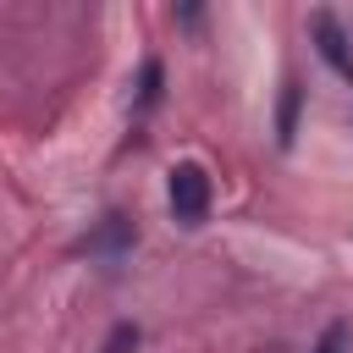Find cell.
<instances>
[{
	"label": "cell",
	"mask_w": 353,
	"mask_h": 353,
	"mask_svg": "<svg viewBox=\"0 0 353 353\" xmlns=\"http://www.w3.org/2000/svg\"><path fill=\"white\" fill-rule=\"evenodd\" d=\"M309 39H314V50H320V61L353 88V44H347V33H342V22L331 17V11H314L309 17Z\"/></svg>",
	"instance_id": "cell-2"
},
{
	"label": "cell",
	"mask_w": 353,
	"mask_h": 353,
	"mask_svg": "<svg viewBox=\"0 0 353 353\" xmlns=\"http://www.w3.org/2000/svg\"><path fill=\"white\" fill-rule=\"evenodd\" d=\"M138 342H143V331H138L132 320H116V325L105 331V342H99V353H138Z\"/></svg>",
	"instance_id": "cell-6"
},
{
	"label": "cell",
	"mask_w": 353,
	"mask_h": 353,
	"mask_svg": "<svg viewBox=\"0 0 353 353\" xmlns=\"http://www.w3.org/2000/svg\"><path fill=\"white\" fill-rule=\"evenodd\" d=\"M132 243H138V226H132L127 215H105L77 248H83V254H99V259H116V254H127Z\"/></svg>",
	"instance_id": "cell-3"
},
{
	"label": "cell",
	"mask_w": 353,
	"mask_h": 353,
	"mask_svg": "<svg viewBox=\"0 0 353 353\" xmlns=\"http://www.w3.org/2000/svg\"><path fill=\"white\" fill-rule=\"evenodd\" d=\"M165 199H171L176 226H204V215H210V176H204V165H193V160L171 165V176H165Z\"/></svg>",
	"instance_id": "cell-1"
},
{
	"label": "cell",
	"mask_w": 353,
	"mask_h": 353,
	"mask_svg": "<svg viewBox=\"0 0 353 353\" xmlns=\"http://www.w3.org/2000/svg\"><path fill=\"white\" fill-rule=\"evenodd\" d=\"M160 83H165V66L160 61H143L138 66V99H132V116H149L160 105Z\"/></svg>",
	"instance_id": "cell-5"
},
{
	"label": "cell",
	"mask_w": 353,
	"mask_h": 353,
	"mask_svg": "<svg viewBox=\"0 0 353 353\" xmlns=\"http://www.w3.org/2000/svg\"><path fill=\"white\" fill-rule=\"evenodd\" d=\"M309 353H347V325H325L320 342H314Z\"/></svg>",
	"instance_id": "cell-7"
},
{
	"label": "cell",
	"mask_w": 353,
	"mask_h": 353,
	"mask_svg": "<svg viewBox=\"0 0 353 353\" xmlns=\"http://www.w3.org/2000/svg\"><path fill=\"white\" fill-rule=\"evenodd\" d=\"M298 110H303V88L281 83V105H276V143L281 149H292V138H298Z\"/></svg>",
	"instance_id": "cell-4"
}]
</instances>
